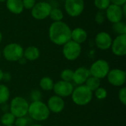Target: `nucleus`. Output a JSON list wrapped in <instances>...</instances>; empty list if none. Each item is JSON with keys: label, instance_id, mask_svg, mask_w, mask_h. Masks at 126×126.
Wrapping results in <instances>:
<instances>
[{"label": "nucleus", "instance_id": "nucleus-12", "mask_svg": "<svg viewBox=\"0 0 126 126\" xmlns=\"http://www.w3.org/2000/svg\"><path fill=\"white\" fill-rule=\"evenodd\" d=\"M113 54L117 56H124L126 54V34L118 35L112 41L111 45Z\"/></svg>", "mask_w": 126, "mask_h": 126}, {"label": "nucleus", "instance_id": "nucleus-14", "mask_svg": "<svg viewBox=\"0 0 126 126\" xmlns=\"http://www.w3.org/2000/svg\"><path fill=\"white\" fill-rule=\"evenodd\" d=\"M94 41L97 47L99 49L102 50H106L111 48V45L113 40L108 32H100L97 34Z\"/></svg>", "mask_w": 126, "mask_h": 126}, {"label": "nucleus", "instance_id": "nucleus-13", "mask_svg": "<svg viewBox=\"0 0 126 126\" xmlns=\"http://www.w3.org/2000/svg\"><path fill=\"white\" fill-rule=\"evenodd\" d=\"M106 17L111 23H116L120 21L123 17V13L122 7L111 4L106 10Z\"/></svg>", "mask_w": 126, "mask_h": 126}, {"label": "nucleus", "instance_id": "nucleus-2", "mask_svg": "<svg viewBox=\"0 0 126 126\" xmlns=\"http://www.w3.org/2000/svg\"><path fill=\"white\" fill-rule=\"evenodd\" d=\"M27 114L32 120L41 122L49 118L50 111L47 104L44 103L42 101H36L29 105Z\"/></svg>", "mask_w": 126, "mask_h": 126}, {"label": "nucleus", "instance_id": "nucleus-6", "mask_svg": "<svg viewBox=\"0 0 126 126\" xmlns=\"http://www.w3.org/2000/svg\"><path fill=\"white\" fill-rule=\"evenodd\" d=\"M109 71L110 66L109 63L106 61L102 59L94 62L89 69L91 76L95 77L100 80L106 78Z\"/></svg>", "mask_w": 126, "mask_h": 126}, {"label": "nucleus", "instance_id": "nucleus-9", "mask_svg": "<svg viewBox=\"0 0 126 126\" xmlns=\"http://www.w3.org/2000/svg\"><path fill=\"white\" fill-rule=\"evenodd\" d=\"M83 0H65L64 8L67 14L72 17L79 16L84 10Z\"/></svg>", "mask_w": 126, "mask_h": 126}, {"label": "nucleus", "instance_id": "nucleus-16", "mask_svg": "<svg viewBox=\"0 0 126 126\" xmlns=\"http://www.w3.org/2000/svg\"><path fill=\"white\" fill-rule=\"evenodd\" d=\"M91 76L89 69L86 67H79L74 71L72 80L78 85H83Z\"/></svg>", "mask_w": 126, "mask_h": 126}, {"label": "nucleus", "instance_id": "nucleus-35", "mask_svg": "<svg viewBox=\"0 0 126 126\" xmlns=\"http://www.w3.org/2000/svg\"><path fill=\"white\" fill-rule=\"evenodd\" d=\"M11 80V75L9 72H4L3 74V78H2V80L8 82Z\"/></svg>", "mask_w": 126, "mask_h": 126}, {"label": "nucleus", "instance_id": "nucleus-22", "mask_svg": "<svg viewBox=\"0 0 126 126\" xmlns=\"http://www.w3.org/2000/svg\"><path fill=\"white\" fill-rule=\"evenodd\" d=\"M10 98V90L5 85L0 84V105L5 103Z\"/></svg>", "mask_w": 126, "mask_h": 126}, {"label": "nucleus", "instance_id": "nucleus-39", "mask_svg": "<svg viewBox=\"0 0 126 126\" xmlns=\"http://www.w3.org/2000/svg\"><path fill=\"white\" fill-rule=\"evenodd\" d=\"M7 0H0V2H4V1H6Z\"/></svg>", "mask_w": 126, "mask_h": 126}, {"label": "nucleus", "instance_id": "nucleus-31", "mask_svg": "<svg viewBox=\"0 0 126 126\" xmlns=\"http://www.w3.org/2000/svg\"><path fill=\"white\" fill-rule=\"evenodd\" d=\"M106 19V13L103 11H99L95 16V21L97 24H101L104 22Z\"/></svg>", "mask_w": 126, "mask_h": 126}, {"label": "nucleus", "instance_id": "nucleus-41", "mask_svg": "<svg viewBox=\"0 0 126 126\" xmlns=\"http://www.w3.org/2000/svg\"><path fill=\"white\" fill-rule=\"evenodd\" d=\"M0 58H1V50H0Z\"/></svg>", "mask_w": 126, "mask_h": 126}, {"label": "nucleus", "instance_id": "nucleus-40", "mask_svg": "<svg viewBox=\"0 0 126 126\" xmlns=\"http://www.w3.org/2000/svg\"><path fill=\"white\" fill-rule=\"evenodd\" d=\"M15 126L14 125H10V126Z\"/></svg>", "mask_w": 126, "mask_h": 126}, {"label": "nucleus", "instance_id": "nucleus-24", "mask_svg": "<svg viewBox=\"0 0 126 126\" xmlns=\"http://www.w3.org/2000/svg\"><path fill=\"white\" fill-rule=\"evenodd\" d=\"M112 28H113L114 32L118 35L126 34V24L125 22H123L122 21L114 23Z\"/></svg>", "mask_w": 126, "mask_h": 126}, {"label": "nucleus", "instance_id": "nucleus-38", "mask_svg": "<svg viewBox=\"0 0 126 126\" xmlns=\"http://www.w3.org/2000/svg\"><path fill=\"white\" fill-rule=\"evenodd\" d=\"M41 126V125H38V124H35V125H32V126Z\"/></svg>", "mask_w": 126, "mask_h": 126}, {"label": "nucleus", "instance_id": "nucleus-33", "mask_svg": "<svg viewBox=\"0 0 126 126\" xmlns=\"http://www.w3.org/2000/svg\"><path fill=\"white\" fill-rule=\"evenodd\" d=\"M24 8L27 10H31L35 4V0H22Z\"/></svg>", "mask_w": 126, "mask_h": 126}, {"label": "nucleus", "instance_id": "nucleus-32", "mask_svg": "<svg viewBox=\"0 0 126 126\" xmlns=\"http://www.w3.org/2000/svg\"><path fill=\"white\" fill-rule=\"evenodd\" d=\"M118 97L120 101L123 104H126V88L123 87L122 89H120V90L119 91L118 93Z\"/></svg>", "mask_w": 126, "mask_h": 126}, {"label": "nucleus", "instance_id": "nucleus-43", "mask_svg": "<svg viewBox=\"0 0 126 126\" xmlns=\"http://www.w3.org/2000/svg\"></svg>", "mask_w": 126, "mask_h": 126}, {"label": "nucleus", "instance_id": "nucleus-20", "mask_svg": "<svg viewBox=\"0 0 126 126\" xmlns=\"http://www.w3.org/2000/svg\"><path fill=\"white\" fill-rule=\"evenodd\" d=\"M86 86L92 92H94L95 90H97L100 86V80L93 77V76H90L87 80L86 81Z\"/></svg>", "mask_w": 126, "mask_h": 126}, {"label": "nucleus", "instance_id": "nucleus-36", "mask_svg": "<svg viewBox=\"0 0 126 126\" xmlns=\"http://www.w3.org/2000/svg\"><path fill=\"white\" fill-rule=\"evenodd\" d=\"M3 74H4V72H2V70L0 69V81H1L2 80V78H3Z\"/></svg>", "mask_w": 126, "mask_h": 126}, {"label": "nucleus", "instance_id": "nucleus-37", "mask_svg": "<svg viewBox=\"0 0 126 126\" xmlns=\"http://www.w3.org/2000/svg\"><path fill=\"white\" fill-rule=\"evenodd\" d=\"M1 40H2V34H1V31H0V43H1Z\"/></svg>", "mask_w": 126, "mask_h": 126}, {"label": "nucleus", "instance_id": "nucleus-4", "mask_svg": "<svg viewBox=\"0 0 126 126\" xmlns=\"http://www.w3.org/2000/svg\"><path fill=\"white\" fill-rule=\"evenodd\" d=\"M10 112L16 117H26L28 113L29 104L26 99L22 97H14L10 103L9 106Z\"/></svg>", "mask_w": 126, "mask_h": 126}, {"label": "nucleus", "instance_id": "nucleus-11", "mask_svg": "<svg viewBox=\"0 0 126 126\" xmlns=\"http://www.w3.org/2000/svg\"><path fill=\"white\" fill-rule=\"evenodd\" d=\"M52 90L55 95L63 98L70 96L74 90V87L71 82L60 80L54 83Z\"/></svg>", "mask_w": 126, "mask_h": 126}, {"label": "nucleus", "instance_id": "nucleus-21", "mask_svg": "<svg viewBox=\"0 0 126 126\" xmlns=\"http://www.w3.org/2000/svg\"><path fill=\"white\" fill-rule=\"evenodd\" d=\"M40 87L44 91H51L53 89L54 82L49 77H44L39 82Z\"/></svg>", "mask_w": 126, "mask_h": 126}, {"label": "nucleus", "instance_id": "nucleus-8", "mask_svg": "<svg viewBox=\"0 0 126 126\" xmlns=\"http://www.w3.org/2000/svg\"><path fill=\"white\" fill-rule=\"evenodd\" d=\"M63 46V56L68 61H75L80 56L81 53L80 44L70 40Z\"/></svg>", "mask_w": 126, "mask_h": 126}, {"label": "nucleus", "instance_id": "nucleus-7", "mask_svg": "<svg viewBox=\"0 0 126 126\" xmlns=\"http://www.w3.org/2000/svg\"><path fill=\"white\" fill-rule=\"evenodd\" d=\"M52 6L47 1H41L35 3L34 7L31 9V13L34 18L37 20H43L49 17Z\"/></svg>", "mask_w": 126, "mask_h": 126}, {"label": "nucleus", "instance_id": "nucleus-28", "mask_svg": "<svg viewBox=\"0 0 126 126\" xmlns=\"http://www.w3.org/2000/svg\"><path fill=\"white\" fill-rule=\"evenodd\" d=\"M94 94L97 99L98 100H104L107 97V90L104 88L99 87L97 90L94 91Z\"/></svg>", "mask_w": 126, "mask_h": 126}, {"label": "nucleus", "instance_id": "nucleus-10", "mask_svg": "<svg viewBox=\"0 0 126 126\" xmlns=\"http://www.w3.org/2000/svg\"><path fill=\"white\" fill-rule=\"evenodd\" d=\"M106 77L109 83L114 86L120 87L126 83V72L120 69H114L110 70Z\"/></svg>", "mask_w": 126, "mask_h": 126}, {"label": "nucleus", "instance_id": "nucleus-15", "mask_svg": "<svg viewBox=\"0 0 126 126\" xmlns=\"http://www.w3.org/2000/svg\"><path fill=\"white\" fill-rule=\"evenodd\" d=\"M47 106L49 111L58 114L63 110L65 107V103L62 97L57 95H53L49 98Z\"/></svg>", "mask_w": 126, "mask_h": 126}, {"label": "nucleus", "instance_id": "nucleus-34", "mask_svg": "<svg viewBox=\"0 0 126 126\" xmlns=\"http://www.w3.org/2000/svg\"><path fill=\"white\" fill-rule=\"evenodd\" d=\"M110 2H111L113 4L122 7L123 5L126 4V0H110Z\"/></svg>", "mask_w": 126, "mask_h": 126}, {"label": "nucleus", "instance_id": "nucleus-23", "mask_svg": "<svg viewBox=\"0 0 126 126\" xmlns=\"http://www.w3.org/2000/svg\"><path fill=\"white\" fill-rule=\"evenodd\" d=\"M16 117L13 114H12L10 112H6L4 113V114L1 117V123L3 126H10L13 125L15 122Z\"/></svg>", "mask_w": 126, "mask_h": 126}, {"label": "nucleus", "instance_id": "nucleus-18", "mask_svg": "<svg viewBox=\"0 0 126 126\" xmlns=\"http://www.w3.org/2000/svg\"><path fill=\"white\" fill-rule=\"evenodd\" d=\"M6 7L7 10L13 14H20L24 9L22 0H7Z\"/></svg>", "mask_w": 126, "mask_h": 126}, {"label": "nucleus", "instance_id": "nucleus-25", "mask_svg": "<svg viewBox=\"0 0 126 126\" xmlns=\"http://www.w3.org/2000/svg\"><path fill=\"white\" fill-rule=\"evenodd\" d=\"M49 16L54 21H61L63 18V13L59 8H52Z\"/></svg>", "mask_w": 126, "mask_h": 126}, {"label": "nucleus", "instance_id": "nucleus-1", "mask_svg": "<svg viewBox=\"0 0 126 126\" xmlns=\"http://www.w3.org/2000/svg\"><path fill=\"white\" fill-rule=\"evenodd\" d=\"M72 30L63 21H54L49 29L50 41L58 46L64 45L71 40Z\"/></svg>", "mask_w": 126, "mask_h": 126}, {"label": "nucleus", "instance_id": "nucleus-44", "mask_svg": "<svg viewBox=\"0 0 126 126\" xmlns=\"http://www.w3.org/2000/svg\"></svg>", "mask_w": 126, "mask_h": 126}, {"label": "nucleus", "instance_id": "nucleus-42", "mask_svg": "<svg viewBox=\"0 0 126 126\" xmlns=\"http://www.w3.org/2000/svg\"><path fill=\"white\" fill-rule=\"evenodd\" d=\"M39 1H44V0H39Z\"/></svg>", "mask_w": 126, "mask_h": 126}, {"label": "nucleus", "instance_id": "nucleus-5", "mask_svg": "<svg viewBox=\"0 0 126 126\" xmlns=\"http://www.w3.org/2000/svg\"><path fill=\"white\" fill-rule=\"evenodd\" d=\"M2 53L7 61L11 62L18 61L23 57L24 49L18 44L11 43L4 47Z\"/></svg>", "mask_w": 126, "mask_h": 126}, {"label": "nucleus", "instance_id": "nucleus-3", "mask_svg": "<svg viewBox=\"0 0 126 126\" xmlns=\"http://www.w3.org/2000/svg\"><path fill=\"white\" fill-rule=\"evenodd\" d=\"M71 96L76 105L86 106L92 101L93 94L85 85H80L73 90Z\"/></svg>", "mask_w": 126, "mask_h": 126}, {"label": "nucleus", "instance_id": "nucleus-17", "mask_svg": "<svg viewBox=\"0 0 126 126\" xmlns=\"http://www.w3.org/2000/svg\"><path fill=\"white\" fill-rule=\"evenodd\" d=\"M87 38V32L81 27H76L71 32V40L80 44L86 41Z\"/></svg>", "mask_w": 126, "mask_h": 126}, {"label": "nucleus", "instance_id": "nucleus-30", "mask_svg": "<svg viewBox=\"0 0 126 126\" xmlns=\"http://www.w3.org/2000/svg\"><path fill=\"white\" fill-rule=\"evenodd\" d=\"M30 98L32 100V102H36V101H41V92L38 90L35 89L31 92L30 93Z\"/></svg>", "mask_w": 126, "mask_h": 126}, {"label": "nucleus", "instance_id": "nucleus-29", "mask_svg": "<svg viewBox=\"0 0 126 126\" xmlns=\"http://www.w3.org/2000/svg\"><path fill=\"white\" fill-rule=\"evenodd\" d=\"M28 125V120L26 117H16L14 122L15 126H27Z\"/></svg>", "mask_w": 126, "mask_h": 126}, {"label": "nucleus", "instance_id": "nucleus-19", "mask_svg": "<svg viewBox=\"0 0 126 126\" xmlns=\"http://www.w3.org/2000/svg\"><path fill=\"white\" fill-rule=\"evenodd\" d=\"M40 56L39 49L34 46H30L24 50L23 57L30 61H34L37 60Z\"/></svg>", "mask_w": 126, "mask_h": 126}, {"label": "nucleus", "instance_id": "nucleus-26", "mask_svg": "<svg viewBox=\"0 0 126 126\" xmlns=\"http://www.w3.org/2000/svg\"><path fill=\"white\" fill-rule=\"evenodd\" d=\"M73 74H74V71L70 69H63L61 73V80L66 81V82H71L73 79Z\"/></svg>", "mask_w": 126, "mask_h": 126}, {"label": "nucleus", "instance_id": "nucleus-27", "mask_svg": "<svg viewBox=\"0 0 126 126\" xmlns=\"http://www.w3.org/2000/svg\"><path fill=\"white\" fill-rule=\"evenodd\" d=\"M94 6L100 10H104L111 4L110 0H94Z\"/></svg>", "mask_w": 126, "mask_h": 126}]
</instances>
